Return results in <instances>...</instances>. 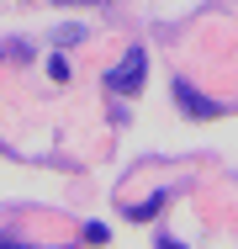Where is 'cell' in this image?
Returning <instances> with one entry per match:
<instances>
[{"mask_svg":"<svg viewBox=\"0 0 238 249\" xmlns=\"http://www.w3.org/2000/svg\"><path fill=\"white\" fill-rule=\"evenodd\" d=\"M164 201H170V191H153V196H148V201H138V207H127V217H133V223H153Z\"/></svg>","mask_w":238,"mask_h":249,"instance_id":"cell-3","label":"cell"},{"mask_svg":"<svg viewBox=\"0 0 238 249\" xmlns=\"http://www.w3.org/2000/svg\"><path fill=\"white\" fill-rule=\"evenodd\" d=\"M143 74H148V53H143V48H127V53H122V64L106 74V85H111L117 96H138V90H143Z\"/></svg>","mask_w":238,"mask_h":249,"instance_id":"cell-1","label":"cell"},{"mask_svg":"<svg viewBox=\"0 0 238 249\" xmlns=\"http://www.w3.org/2000/svg\"><path fill=\"white\" fill-rule=\"evenodd\" d=\"M159 249H186V244H180V239H159Z\"/></svg>","mask_w":238,"mask_h":249,"instance_id":"cell-4","label":"cell"},{"mask_svg":"<svg viewBox=\"0 0 238 249\" xmlns=\"http://www.w3.org/2000/svg\"><path fill=\"white\" fill-rule=\"evenodd\" d=\"M0 249H32V244H11V239H0Z\"/></svg>","mask_w":238,"mask_h":249,"instance_id":"cell-6","label":"cell"},{"mask_svg":"<svg viewBox=\"0 0 238 249\" xmlns=\"http://www.w3.org/2000/svg\"><path fill=\"white\" fill-rule=\"evenodd\" d=\"M175 101H180V111H186V117H196V122H206V117H222V111H228L222 101L201 96L190 80H175Z\"/></svg>","mask_w":238,"mask_h":249,"instance_id":"cell-2","label":"cell"},{"mask_svg":"<svg viewBox=\"0 0 238 249\" xmlns=\"http://www.w3.org/2000/svg\"><path fill=\"white\" fill-rule=\"evenodd\" d=\"M53 5H95V0H53Z\"/></svg>","mask_w":238,"mask_h":249,"instance_id":"cell-5","label":"cell"}]
</instances>
